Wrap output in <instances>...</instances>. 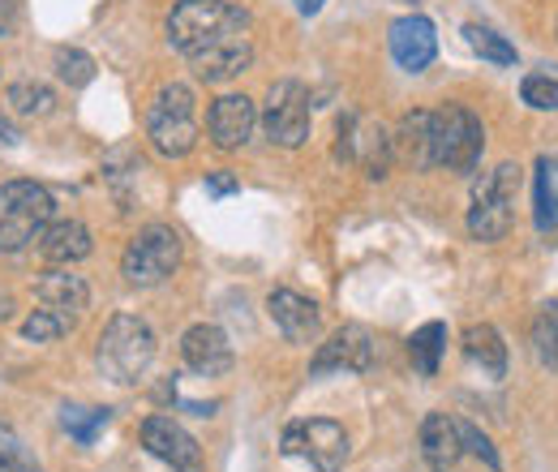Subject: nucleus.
<instances>
[{
  "mask_svg": "<svg viewBox=\"0 0 558 472\" xmlns=\"http://www.w3.org/2000/svg\"><path fill=\"white\" fill-rule=\"evenodd\" d=\"M13 310H17V301H13V292L0 283V323H9V318H13Z\"/></svg>",
  "mask_w": 558,
  "mask_h": 472,
  "instance_id": "35",
  "label": "nucleus"
},
{
  "mask_svg": "<svg viewBox=\"0 0 558 472\" xmlns=\"http://www.w3.org/2000/svg\"><path fill=\"white\" fill-rule=\"evenodd\" d=\"M177 267H181V237L168 223L142 228L138 237L125 245V258H121V275L134 288H159Z\"/></svg>",
  "mask_w": 558,
  "mask_h": 472,
  "instance_id": "7",
  "label": "nucleus"
},
{
  "mask_svg": "<svg viewBox=\"0 0 558 472\" xmlns=\"http://www.w3.org/2000/svg\"><path fill=\"white\" fill-rule=\"evenodd\" d=\"M456 429H460V447H464V451H473V456H477L486 469H494V472L502 469V460H498L494 443H489V438L477 429V425H473V421H456Z\"/></svg>",
  "mask_w": 558,
  "mask_h": 472,
  "instance_id": "31",
  "label": "nucleus"
},
{
  "mask_svg": "<svg viewBox=\"0 0 558 472\" xmlns=\"http://www.w3.org/2000/svg\"><path fill=\"white\" fill-rule=\"evenodd\" d=\"M95 356H99L104 378H112L117 387H134L155 361V331L134 314H117L104 327Z\"/></svg>",
  "mask_w": 558,
  "mask_h": 472,
  "instance_id": "5",
  "label": "nucleus"
},
{
  "mask_svg": "<svg viewBox=\"0 0 558 472\" xmlns=\"http://www.w3.org/2000/svg\"><path fill=\"white\" fill-rule=\"evenodd\" d=\"M0 472H39V464L35 460H17V464H4L0 460Z\"/></svg>",
  "mask_w": 558,
  "mask_h": 472,
  "instance_id": "36",
  "label": "nucleus"
},
{
  "mask_svg": "<svg viewBox=\"0 0 558 472\" xmlns=\"http://www.w3.org/2000/svg\"><path fill=\"white\" fill-rule=\"evenodd\" d=\"M421 456L434 472H451L460 464L464 447H460V429H456V421L447 412H429L421 421Z\"/></svg>",
  "mask_w": 558,
  "mask_h": 472,
  "instance_id": "18",
  "label": "nucleus"
},
{
  "mask_svg": "<svg viewBox=\"0 0 558 472\" xmlns=\"http://www.w3.org/2000/svg\"><path fill=\"white\" fill-rule=\"evenodd\" d=\"M250 26H236V31H228L223 39H215L207 52H198L194 57V73L203 77V82H232L236 73H245L250 61H254V44H250V35H245Z\"/></svg>",
  "mask_w": 558,
  "mask_h": 472,
  "instance_id": "15",
  "label": "nucleus"
},
{
  "mask_svg": "<svg viewBox=\"0 0 558 472\" xmlns=\"http://www.w3.org/2000/svg\"><path fill=\"white\" fill-rule=\"evenodd\" d=\"M310 121H314V104L310 90L296 77H283L267 90V108H263V134L271 146L296 150L310 142Z\"/></svg>",
  "mask_w": 558,
  "mask_h": 472,
  "instance_id": "8",
  "label": "nucleus"
},
{
  "mask_svg": "<svg viewBox=\"0 0 558 472\" xmlns=\"http://www.w3.org/2000/svg\"><path fill=\"white\" fill-rule=\"evenodd\" d=\"M283 456H301L318 472H340L349 464V434L340 421H327V416L296 421L283 429Z\"/></svg>",
  "mask_w": 558,
  "mask_h": 472,
  "instance_id": "9",
  "label": "nucleus"
},
{
  "mask_svg": "<svg viewBox=\"0 0 558 472\" xmlns=\"http://www.w3.org/2000/svg\"><path fill=\"white\" fill-rule=\"evenodd\" d=\"M181 356H185V365H190L194 374H203V378H219V374L232 370V343H228V336H223L215 323L190 327L185 339H181Z\"/></svg>",
  "mask_w": 558,
  "mask_h": 472,
  "instance_id": "16",
  "label": "nucleus"
},
{
  "mask_svg": "<svg viewBox=\"0 0 558 472\" xmlns=\"http://www.w3.org/2000/svg\"><path fill=\"white\" fill-rule=\"evenodd\" d=\"M90 250H95V245H90V228L77 223V219H52V223L39 232V254H44V263H52V267H73V263H82Z\"/></svg>",
  "mask_w": 558,
  "mask_h": 472,
  "instance_id": "17",
  "label": "nucleus"
},
{
  "mask_svg": "<svg viewBox=\"0 0 558 472\" xmlns=\"http://www.w3.org/2000/svg\"><path fill=\"white\" fill-rule=\"evenodd\" d=\"M482 150H486V130L464 104H447L429 112V155L438 168L469 177L482 164Z\"/></svg>",
  "mask_w": 558,
  "mask_h": 472,
  "instance_id": "3",
  "label": "nucleus"
},
{
  "mask_svg": "<svg viewBox=\"0 0 558 472\" xmlns=\"http://www.w3.org/2000/svg\"><path fill=\"white\" fill-rule=\"evenodd\" d=\"M35 292H39L44 310H57V314H65V318H77V314L90 305V283H86L82 275H73L70 267L48 270V275L35 283Z\"/></svg>",
  "mask_w": 558,
  "mask_h": 472,
  "instance_id": "19",
  "label": "nucleus"
},
{
  "mask_svg": "<svg viewBox=\"0 0 558 472\" xmlns=\"http://www.w3.org/2000/svg\"><path fill=\"white\" fill-rule=\"evenodd\" d=\"M9 108L17 117H52L57 95L44 82H17V86H9Z\"/></svg>",
  "mask_w": 558,
  "mask_h": 472,
  "instance_id": "25",
  "label": "nucleus"
},
{
  "mask_svg": "<svg viewBox=\"0 0 558 472\" xmlns=\"http://www.w3.org/2000/svg\"><path fill=\"white\" fill-rule=\"evenodd\" d=\"M464 356L482 370V378H494V383L507 378V343L489 323H477L464 331Z\"/></svg>",
  "mask_w": 558,
  "mask_h": 472,
  "instance_id": "20",
  "label": "nucleus"
},
{
  "mask_svg": "<svg viewBox=\"0 0 558 472\" xmlns=\"http://www.w3.org/2000/svg\"><path fill=\"white\" fill-rule=\"evenodd\" d=\"M520 194V168L515 164H498L473 185V206H469V232L473 241L494 245L511 232V206Z\"/></svg>",
  "mask_w": 558,
  "mask_h": 472,
  "instance_id": "6",
  "label": "nucleus"
},
{
  "mask_svg": "<svg viewBox=\"0 0 558 472\" xmlns=\"http://www.w3.org/2000/svg\"><path fill=\"white\" fill-rule=\"evenodd\" d=\"M323 4H327V0H296V9H301V13H305V17H314V13H318V9H323Z\"/></svg>",
  "mask_w": 558,
  "mask_h": 472,
  "instance_id": "37",
  "label": "nucleus"
},
{
  "mask_svg": "<svg viewBox=\"0 0 558 472\" xmlns=\"http://www.w3.org/2000/svg\"><path fill=\"white\" fill-rule=\"evenodd\" d=\"M236 190H241V181H236L232 172H210V177H207L210 198H228V194H236Z\"/></svg>",
  "mask_w": 558,
  "mask_h": 472,
  "instance_id": "33",
  "label": "nucleus"
},
{
  "mask_svg": "<svg viewBox=\"0 0 558 472\" xmlns=\"http://www.w3.org/2000/svg\"><path fill=\"white\" fill-rule=\"evenodd\" d=\"M57 73H61V82H70V86H86V82L95 77V61H90L82 48H57Z\"/></svg>",
  "mask_w": 558,
  "mask_h": 472,
  "instance_id": "30",
  "label": "nucleus"
},
{
  "mask_svg": "<svg viewBox=\"0 0 558 472\" xmlns=\"http://www.w3.org/2000/svg\"><path fill=\"white\" fill-rule=\"evenodd\" d=\"M0 460L4 464H17V460H31V451H26V443L9 429V425H0Z\"/></svg>",
  "mask_w": 558,
  "mask_h": 472,
  "instance_id": "32",
  "label": "nucleus"
},
{
  "mask_svg": "<svg viewBox=\"0 0 558 472\" xmlns=\"http://www.w3.org/2000/svg\"><path fill=\"white\" fill-rule=\"evenodd\" d=\"M374 365V336L365 331V327H340L336 336L327 339L323 348H318V356H314V365H310V374L314 378H323V374H336V370H349V374H365Z\"/></svg>",
  "mask_w": 558,
  "mask_h": 472,
  "instance_id": "11",
  "label": "nucleus"
},
{
  "mask_svg": "<svg viewBox=\"0 0 558 472\" xmlns=\"http://www.w3.org/2000/svg\"><path fill=\"white\" fill-rule=\"evenodd\" d=\"M464 44L482 57V61H489V65H515V48L502 39V35H494L489 26H464Z\"/></svg>",
  "mask_w": 558,
  "mask_h": 472,
  "instance_id": "26",
  "label": "nucleus"
},
{
  "mask_svg": "<svg viewBox=\"0 0 558 472\" xmlns=\"http://www.w3.org/2000/svg\"><path fill=\"white\" fill-rule=\"evenodd\" d=\"M258 125V108L250 95H219L207 112V134L219 150H236L245 146Z\"/></svg>",
  "mask_w": 558,
  "mask_h": 472,
  "instance_id": "13",
  "label": "nucleus"
},
{
  "mask_svg": "<svg viewBox=\"0 0 558 472\" xmlns=\"http://www.w3.org/2000/svg\"><path fill=\"white\" fill-rule=\"evenodd\" d=\"M236 26H250V17L228 0H177V9L168 13V44L194 61Z\"/></svg>",
  "mask_w": 558,
  "mask_h": 472,
  "instance_id": "2",
  "label": "nucleus"
},
{
  "mask_svg": "<svg viewBox=\"0 0 558 472\" xmlns=\"http://www.w3.org/2000/svg\"><path fill=\"white\" fill-rule=\"evenodd\" d=\"M61 425L70 429L73 443L90 447V443L99 438V429L108 425V412H104V408H65V412H61Z\"/></svg>",
  "mask_w": 558,
  "mask_h": 472,
  "instance_id": "27",
  "label": "nucleus"
},
{
  "mask_svg": "<svg viewBox=\"0 0 558 472\" xmlns=\"http://www.w3.org/2000/svg\"><path fill=\"white\" fill-rule=\"evenodd\" d=\"M142 447L172 472H203V447L172 416H146L142 421Z\"/></svg>",
  "mask_w": 558,
  "mask_h": 472,
  "instance_id": "10",
  "label": "nucleus"
},
{
  "mask_svg": "<svg viewBox=\"0 0 558 472\" xmlns=\"http://www.w3.org/2000/svg\"><path fill=\"white\" fill-rule=\"evenodd\" d=\"M0 137H4V142H17V130H13L4 117H0Z\"/></svg>",
  "mask_w": 558,
  "mask_h": 472,
  "instance_id": "38",
  "label": "nucleus"
},
{
  "mask_svg": "<svg viewBox=\"0 0 558 472\" xmlns=\"http://www.w3.org/2000/svg\"><path fill=\"white\" fill-rule=\"evenodd\" d=\"M520 99L529 108H537V112H558V82L546 77V73H529L520 82Z\"/></svg>",
  "mask_w": 558,
  "mask_h": 472,
  "instance_id": "29",
  "label": "nucleus"
},
{
  "mask_svg": "<svg viewBox=\"0 0 558 472\" xmlns=\"http://www.w3.org/2000/svg\"><path fill=\"white\" fill-rule=\"evenodd\" d=\"M198 134H203V125H198L194 90L181 86V82L163 86L150 99V108H146V137H150V146L163 159H185L198 146Z\"/></svg>",
  "mask_w": 558,
  "mask_h": 472,
  "instance_id": "1",
  "label": "nucleus"
},
{
  "mask_svg": "<svg viewBox=\"0 0 558 472\" xmlns=\"http://www.w3.org/2000/svg\"><path fill=\"white\" fill-rule=\"evenodd\" d=\"M17 22H22L17 0H0V35H13V31H17Z\"/></svg>",
  "mask_w": 558,
  "mask_h": 472,
  "instance_id": "34",
  "label": "nucleus"
},
{
  "mask_svg": "<svg viewBox=\"0 0 558 472\" xmlns=\"http://www.w3.org/2000/svg\"><path fill=\"white\" fill-rule=\"evenodd\" d=\"M533 352L546 370H558V301H546L533 318Z\"/></svg>",
  "mask_w": 558,
  "mask_h": 472,
  "instance_id": "24",
  "label": "nucleus"
},
{
  "mask_svg": "<svg viewBox=\"0 0 558 472\" xmlns=\"http://www.w3.org/2000/svg\"><path fill=\"white\" fill-rule=\"evenodd\" d=\"M387 44H391L396 65L409 69V73L429 69V65H434V57H438V35H434V22H429V17H421V13L396 17V22H391Z\"/></svg>",
  "mask_w": 558,
  "mask_h": 472,
  "instance_id": "12",
  "label": "nucleus"
},
{
  "mask_svg": "<svg viewBox=\"0 0 558 472\" xmlns=\"http://www.w3.org/2000/svg\"><path fill=\"white\" fill-rule=\"evenodd\" d=\"M396 150L404 164L413 168H429L434 155H429V112H409L400 121V134H396Z\"/></svg>",
  "mask_w": 558,
  "mask_h": 472,
  "instance_id": "21",
  "label": "nucleus"
},
{
  "mask_svg": "<svg viewBox=\"0 0 558 472\" xmlns=\"http://www.w3.org/2000/svg\"><path fill=\"white\" fill-rule=\"evenodd\" d=\"M57 198L35 181H4L0 185V254H22L39 232L52 223Z\"/></svg>",
  "mask_w": 558,
  "mask_h": 472,
  "instance_id": "4",
  "label": "nucleus"
},
{
  "mask_svg": "<svg viewBox=\"0 0 558 472\" xmlns=\"http://www.w3.org/2000/svg\"><path fill=\"white\" fill-rule=\"evenodd\" d=\"M267 314H271V323H276L279 336L288 339V343H314L318 331H323L318 305H314L310 296L292 292V288H276V292L267 296Z\"/></svg>",
  "mask_w": 558,
  "mask_h": 472,
  "instance_id": "14",
  "label": "nucleus"
},
{
  "mask_svg": "<svg viewBox=\"0 0 558 472\" xmlns=\"http://www.w3.org/2000/svg\"><path fill=\"white\" fill-rule=\"evenodd\" d=\"M70 327H73V318H65V314H57V310H35V314L22 323V336L31 339V343H52V339L65 336Z\"/></svg>",
  "mask_w": 558,
  "mask_h": 472,
  "instance_id": "28",
  "label": "nucleus"
},
{
  "mask_svg": "<svg viewBox=\"0 0 558 472\" xmlns=\"http://www.w3.org/2000/svg\"><path fill=\"white\" fill-rule=\"evenodd\" d=\"M533 219L542 232L558 228V181L550 159H537V185H533Z\"/></svg>",
  "mask_w": 558,
  "mask_h": 472,
  "instance_id": "23",
  "label": "nucleus"
},
{
  "mask_svg": "<svg viewBox=\"0 0 558 472\" xmlns=\"http://www.w3.org/2000/svg\"><path fill=\"white\" fill-rule=\"evenodd\" d=\"M442 348H447V327H442V323H425L421 331H413L409 356H413V370H417L421 378H434V374H438Z\"/></svg>",
  "mask_w": 558,
  "mask_h": 472,
  "instance_id": "22",
  "label": "nucleus"
}]
</instances>
